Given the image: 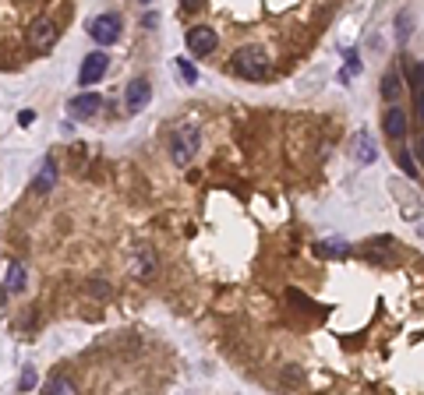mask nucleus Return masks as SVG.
Returning a JSON list of instances; mask_svg holds the SVG:
<instances>
[{
	"instance_id": "obj_12",
	"label": "nucleus",
	"mask_w": 424,
	"mask_h": 395,
	"mask_svg": "<svg viewBox=\"0 0 424 395\" xmlns=\"http://www.w3.org/2000/svg\"><path fill=\"white\" fill-rule=\"evenodd\" d=\"M414 106H417V117H421V121H424V88H421V92H417V102H414Z\"/></svg>"
},
{
	"instance_id": "obj_7",
	"label": "nucleus",
	"mask_w": 424,
	"mask_h": 395,
	"mask_svg": "<svg viewBox=\"0 0 424 395\" xmlns=\"http://www.w3.org/2000/svg\"><path fill=\"white\" fill-rule=\"evenodd\" d=\"M106 68H110V56L96 49V53H89V56H85V64H82V75H78V82L89 88V85H96V82L106 75Z\"/></svg>"
},
{
	"instance_id": "obj_15",
	"label": "nucleus",
	"mask_w": 424,
	"mask_h": 395,
	"mask_svg": "<svg viewBox=\"0 0 424 395\" xmlns=\"http://www.w3.org/2000/svg\"><path fill=\"white\" fill-rule=\"evenodd\" d=\"M142 4H149V0H142Z\"/></svg>"
},
{
	"instance_id": "obj_14",
	"label": "nucleus",
	"mask_w": 424,
	"mask_h": 395,
	"mask_svg": "<svg viewBox=\"0 0 424 395\" xmlns=\"http://www.w3.org/2000/svg\"><path fill=\"white\" fill-rule=\"evenodd\" d=\"M417 148H421V159H424V138H421V145H417Z\"/></svg>"
},
{
	"instance_id": "obj_11",
	"label": "nucleus",
	"mask_w": 424,
	"mask_h": 395,
	"mask_svg": "<svg viewBox=\"0 0 424 395\" xmlns=\"http://www.w3.org/2000/svg\"><path fill=\"white\" fill-rule=\"evenodd\" d=\"M396 92H400L396 78H386V95H389V99H396Z\"/></svg>"
},
{
	"instance_id": "obj_13",
	"label": "nucleus",
	"mask_w": 424,
	"mask_h": 395,
	"mask_svg": "<svg viewBox=\"0 0 424 395\" xmlns=\"http://www.w3.org/2000/svg\"><path fill=\"white\" fill-rule=\"evenodd\" d=\"M181 75H184L188 82H195V68H191V64H184V61H181Z\"/></svg>"
},
{
	"instance_id": "obj_9",
	"label": "nucleus",
	"mask_w": 424,
	"mask_h": 395,
	"mask_svg": "<svg viewBox=\"0 0 424 395\" xmlns=\"http://www.w3.org/2000/svg\"><path fill=\"white\" fill-rule=\"evenodd\" d=\"M99 106H103V99H99V95H82V99H75V102H71V109H75V113H82V117H89V113H92V109H99Z\"/></svg>"
},
{
	"instance_id": "obj_4",
	"label": "nucleus",
	"mask_w": 424,
	"mask_h": 395,
	"mask_svg": "<svg viewBox=\"0 0 424 395\" xmlns=\"http://www.w3.org/2000/svg\"><path fill=\"white\" fill-rule=\"evenodd\" d=\"M184 42H188V49L198 56V61H205V64H212V61H216V53H220V36L212 32L209 25H188Z\"/></svg>"
},
{
	"instance_id": "obj_8",
	"label": "nucleus",
	"mask_w": 424,
	"mask_h": 395,
	"mask_svg": "<svg viewBox=\"0 0 424 395\" xmlns=\"http://www.w3.org/2000/svg\"><path fill=\"white\" fill-rule=\"evenodd\" d=\"M382 131H386V138H393V141L407 138L410 121H407V113H403L400 106H389V109H386V117H382Z\"/></svg>"
},
{
	"instance_id": "obj_10",
	"label": "nucleus",
	"mask_w": 424,
	"mask_h": 395,
	"mask_svg": "<svg viewBox=\"0 0 424 395\" xmlns=\"http://www.w3.org/2000/svg\"><path fill=\"white\" fill-rule=\"evenodd\" d=\"M357 159H361V162H371V159H375V148H371V141H368L364 134L357 138Z\"/></svg>"
},
{
	"instance_id": "obj_2",
	"label": "nucleus",
	"mask_w": 424,
	"mask_h": 395,
	"mask_svg": "<svg viewBox=\"0 0 424 395\" xmlns=\"http://www.w3.org/2000/svg\"><path fill=\"white\" fill-rule=\"evenodd\" d=\"M347 0H181V22L220 36L216 64L251 85L287 78L318 46Z\"/></svg>"
},
{
	"instance_id": "obj_1",
	"label": "nucleus",
	"mask_w": 424,
	"mask_h": 395,
	"mask_svg": "<svg viewBox=\"0 0 424 395\" xmlns=\"http://www.w3.org/2000/svg\"><path fill=\"white\" fill-rule=\"evenodd\" d=\"M304 265L276 258L244 307L241 360L265 385L424 392V258L393 251L315 247Z\"/></svg>"
},
{
	"instance_id": "obj_5",
	"label": "nucleus",
	"mask_w": 424,
	"mask_h": 395,
	"mask_svg": "<svg viewBox=\"0 0 424 395\" xmlns=\"http://www.w3.org/2000/svg\"><path fill=\"white\" fill-rule=\"evenodd\" d=\"M89 32H92V39H96L99 46H110V42L121 39V18H117V15H99V18L89 25Z\"/></svg>"
},
{
	"instance_id": "obj_6",
	"label": "nucleus",
	"mask_w": 424,
	"mask_h": 395,
	"mask_svg": "<svg viewBox=\"0 0 424 395\" xmlns=\"http://www.w3.org/2000/svg\"><path fill=\"white\" fill-rule=\"evenodd\" d=\"M149 99H152V85H149L145 78L128 82V88H124V109H128V113H142V109L149 106Z\"/></svg>"
},
{
	"instance_id": "obj_3",
	"label": "nucleus",
	"mask_w": 424,
	"mask_h": 395,
	"mask_svg": "<svg viewBox=\"0 0 424 395\" xmlns=\"http://www.w3.org/2000/svg\"><path fill=\"white\" fill-rule=\"evenodd\" d=\"M82 0H0V71H22L61 42Z\"/></svg>"
}]
</instances>
